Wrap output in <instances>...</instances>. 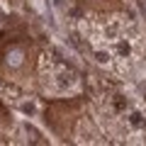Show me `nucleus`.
Returning <instances> with one entry per match:
<instances>
[{"label": "nucleus", "instance_id": "2", "mask_svg": "<svg viewBox=\"0 0 146 146\" xmlns=\"http://www.w3.org/2000/svg\"><path fill=\"white\" fill-rule=\"evenodd\" d=\"M85 102L80 98H63V100H51L44 110V122L54 131V136L68 141L76 131V124L83 119Z\"/></svg>", "mask_w": 146, "mask_h": 146}, {"label": "nucleus", "instance_id": "3", "mask_svg": "<svg viewBox=\"0 0 146 146\" xmlns=\"http://www.w3.org/2000/svg\"><path fill=\"white\" fill-rule=\"evenodd\" d=\"M83 10L95 12V15H112V12H119L124 7L122 0H76Z\"/></svg>", "mask_w": 146, "mask_h": 146}, {"label": "nucleus", "instance_id": "1", "mask_svg": "<svg viewBox=\"0 0 146 146\" xmlns=\"http://www.w3.org/2000/svg\"><path fill=\"white\" fill-rule=\"evenodd\" d=\"M39 46L29 34H10L0 44V80L27 88L36 78Z\"/></svg>", "mask_w": 146, "mask_h": 146}]
</instances>
